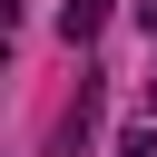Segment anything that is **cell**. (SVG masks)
Masks as SVG:
<instances>
[{
	"mask_svg": "<svg viewBox=\"0 0 157 157\" xmlns=\"http://www.w3.org/2000/svg\"><path fill=\"white\" fill-rule=\"evenodd\" d=\"M98 29H108V0H69V10H59V39H69V49L98 39Z\"/></svg>",
	"mask_w": 157,
	"mask_h": 157,
	"instance_id": "6da1fadb",
	"label": "cell"
},
{
	"mask_svg": "<svg viewBox=\"0 0 157 157\" xmlns=\"http://www.w3.org/2000/svg\"><path fill=\"white\" fill-rule=\"evenodd\" d=\"M118 157H157V128H128V137H118Z\"/></svg>",
	"mask_w": 157,
	"mask_h": 157,
	"instance_id": "7a4b0ae2",
	"label": "cell"
}]
</instances>
